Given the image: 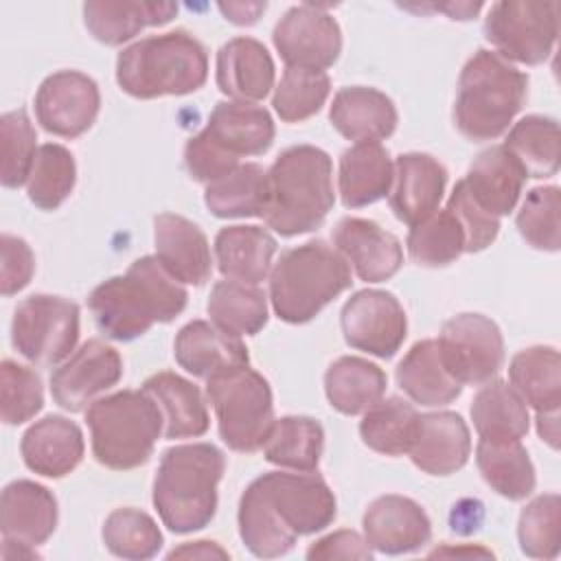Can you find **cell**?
Returning a JSON list of instances; mask_svg holds the SVG:
<instances>
[{
	"mask_svg": "<svg viewBox=\"0 0 561 561\" xmlns=\"http://www.w3.org/2000/svg\"><path fill=\"white\" fill-rule=\"evenodd\" d=\"M186 298L182 283L156 256H140L123 276L99 283L88 298V307L101 333L116 342H131L156 322L178 318Z\"/></svg>",
	"mask_w": 561,
	"mask_h": 561,
	"instance_id": "6da1fadb",
	"label": "cell"
},
{
	"mask_svg": "<svg viewBox=\"0 0 561 561\" xmlns=\"http://www.w3.org/2000/svg\"><path fill=\"white\" fill-rule=\"evenodd\" d=\"M333 164L313 145H294L267 169L265 224L280 237L316 230L333 208Z\"/></svg>",
	"mask_w": 561,
	"mask_h": 561,
	"instance_id": "7a4b0ae2",
	"label": "cell"
},
{
	"mask_svg": "<svg viewBox=\"0 0 561 561\" xmlns=\"http://www.w3.org/2000/svg\"><path fill=\"white\" fill-rule=\"evenodd\" d=\"M226 456L213 443L169 447L153 480V506L162 524L178 535L202 530L217 511V484Z\"/></svg>",
	"mask_w": 561,
	"mask_h": 561,
	"instance_id": "3957f363",
	"label": "cell"
},
{
	"mask_svg": "<svg viewBox=\"0 0 561 561\" xmlns=\"http://www.w3.org/2000/svg\"><path fill=\"white\" fill-rule=\"evenodd\" d=\"M206 77L208 53L182 28L142 37L116 59V83L134 99L191 94L206 83Z\"/></svg>",
	"mask_w": 561,
	"mask_h": 561,
	"instance_id": "277c9868",
	"label": "cell"
},
{
	"mask_svg": "<svg viewBox=\"0 0 561 561\" xmlns=\"http://www.w3.org/2000/svg\"><path fill=\"white\" fill-rule=\"evenodd\" d=\"M528 94V77L495 50L480 48L458 79L454 121L458 131L476 142L502 136Z\"/></svg>",
	"mask_w": 561,
	"mask_h": 561,
	"instance_id": "5b68a950",
	"label": "cell"
},
{
	"mask_svg": "<svg viewBox=\"0 0 561 561\" xmlns=\"http://www.w3.org/2000/svg\"><path fill=\"white\" fill-rule=\"evenodd\" d=\"M348 261L327 241L313 239L285 250L270 272L274 313L289 324L313 320L351 287Z\"/></svg>",
	"mask_w": 561,
	"mask_h": 561,
	"instance_id": "8992f818",
	"label": "cell"
},
{
	"mask_svg": "<svg viewBox=\"0 0 561 561\" xmlns=\"http://www.w3.org/2000/svg\"><path fill=\"white\" fill-rule=\"evenodd\" d=\"M274 121L263 105L219 101L206 127L184 147V167L197 182L210 184L241 162V156H261L274 142Z\"/></svg>",
	"mask_w": 561,
	"mask_h": 561,
	"instance_id": "52a82bcc",
	"label": "cell"
},
{
	"mask_svg": "<svg viewBox=\"0 0 561 561\" xmlns=\"http://www.w3.org/2000/svg\"><path fill=\"white\" fill-rule=\"evenodd\" d=\"M85 423L96 462L114 471L145 465L164 430L158 403L142 388L94 399L85 410Z\"/></svg>",
	"mask_w": 561,
	"mask_h": 561,
	"instance_id": "ba28073f",
	"label": "cell"
},
{
	"mask_svg": "<svg viewBox=\"0 0 561 561\" xmlns=\"http://www.w3.org/2000/svg\"><path fill=\"white\" fill-rule=\"evenodd\" d=\"M206 397L215 410L221 440L243 454L263 447L274 425L272 388L250 366L206 381Z\"/></svg>",
	"mask_w": 561,
	"mask_h": 561,
	"instance_id": "9c48e42d",
	"label": "cell"
},
{
	"mask_svg": "<svg viewBox=\"0 0 561 561\" xmlns=\"http://www.w3.org/2000/svg\"><path fill=\"white\" fill-rule=\"evenodd\" d=\"M79 340V305L50 294L24 298L11 320L15 351L37 366L61 364Z\"/></svg>",
	"mask_w": 561,
	"mask_h": 561,
	"instance_id": "30bf717a",
	"label": "cell"
},
{
	"mask_svg": "<svg viewBox=\"0 0 561 561\" xmlns=\"http://www.w3.org/2000/svg\"><path fill=\"white\" fill-rule=\"evenodd\" d=\"M484 35L506 61L543 64L557 44L559 4L528 0L495 2L484 18Z\"/></svg>",
	"mask_w": 561,
	"mask_h": 561,
	"instance_id": "8fae6325",
	"label": "cell"
},
{
	"mask_svg": "<svg viewBox=\"0 0 561 561\" xmlns=\"http://www.w3.org/2000/svg\"><path fill=\"white\" fill-rule=\"evenodd\" d=\"M274 517L296 537L324 530L337 513L335 495L313 471H270L250 482Z\"/></svg>",
	"mask_w": 561,
	"mask_h": 561,
	"instance_id": "7c38bea8",
	"label": "cell"
},
{
	"mask_svg": "<svg viewBox=\"0 0 561 561\" xmlns=\"http://www.w3.org/2000/svg\"><path fill=\"white\" fill-rule=\"evenodd\" d=\"M436 342L445 368L460 383H486L504 364L502 331L482 313H458L449 318Z\"/></svg>",
	"mask_w": 561,
	"mask_h": 561,
	"instance_id": "4fadbf2b",
	"label": "cell"
},
{
	"mask_svg": "<svg viewBox=\"0 0 561 561\" xmlns=\"http://www.w3.org/2000/svg\"><path fill=\"white\" fill-rule=\"evenodd\" d=\"M274 48L287 68L324 70L342 50V31L320 4H298L285 11L272 33Z\"/></svg>",
	"mask_w": 561,
	"mask_h": 561,
	"instance_id": "5bb4252c",
	"label": "cell"
},
{
	"mask_svg": "<svg viewBox=\"0 0 561 561\" xmlns=\"http://www.w3.org/2000/svg\"><path fill=\"white\" fill-rule=\"evenodd\" d=\"M340 324L348 346L383 359L392 357L408 335V318L401 302L381 289L353 294L342 307Z\"/></svg>",
	"mask_w": 561,
	"mask_h": 561,
	"instance_id": "9a60e30c",
	"label": "cell"
},
{
	"mask_svg": "<svg viewBox=\"0 0 561 561\" xmlns=\"http://www.w3.org/2000/svg\"><path fill=\"white\" fill-rule=\"evenodd\" d=\"M101 107L99 85L79 70L48 75L35 94L37 123L55 136L77 138L92 127Z\"/></svg>",
	"mask_w": 561,
	"mask_h": 561,
	"instance_id": "2e32d148",
	"label": "cell"
},
{
	"mask_svg": "<svg viewBox=\"0 0 561 561\" xmlns=\"http://www.w3.org/2000/svg\"><path fill=\"white\" fill-rule=\"evenodd\" d=\"M123 377V359L101 340L83 342L50 375V394L68 412H81Z\"/></svg>",
	"mask_w": 561,
	"mask_h": 561,
	"instance_id": "e0dca14e",
	"label": "cell"
},
{
	"mask_svg": "<svg viewBox=\"0 0 561 561\" xmlns=\"http://www.w3.org/2000/svg\"><path fill=\"white\" fill-rule=\"evenodd\" d=\"M366 543L383 554H405L423 548L432 537V522L423 506L405 495L373 500L362 519Z\"/></svg>",
	"mask_w": 561,
	"mask_h": 561,
	"instance_id": "ac0fdd59",
	"label": "cell"
},
{
	"mask_svg": "<svg viewBox=\"0 0 561 561\" xmlns=\"http://www.w3.org/2000/svg\"><path fill=\"white\" fill-rule=\"evenodd\" d=\"M333 248L366 283L392 278L403 263L401 241L373 219H340L333 228Z\"/></svg>",
	"mask_w": 561,
	"mask_h": 561,
	"instance_id": "d6986e66",
	"label": "cell"
},
{
	"mask_svg": "<svg viewBox=\"0 0 561 561\" xmlns=\"http://www.w3.org/2000/svg\"><path fill=\"white\" fill-rule=\"evenodd\" d=\"M173 355L188 375L206 381L241 370L250 364L248 346L241 337L224 333L206 320H193L178 331Z\"/></svg>",
	"mask_w": 561,
	"mask_h": 561,
	"instance_id": "ffe728a7",
	"label": "cell"
},
{
	"mask_svg": "<svg viewBox=\"0 0 561 561\" xmlns=\"http://www.w3.org/2000/svg\"><path fill=\"white\" fill-rule=\"evenodd\" d=\"M447 186V169L430 153H401L394 160L390 208L410 228L438 210Z\"/></svg>",
	"mask_w": 561,
	"mask_h": 561,
	"instance_id": "44dd1931",
	"label": "cell"
},
{
	"mask_svg": "<svg viewBox=\"0 0 561 561\" xmlns=\"http://www.w3.org/2000/svg\"><path fill=\"white\" fill-rule=\"evenodd\" d=\"M471 454V434L456 412L419 414L408 449L414 467L430 476H449L462 469Z\"/></svg>",
	"mask_w": 561,
	"mask_h": 561,
	"instance_id": "7402d4cb",
	"label": "cell"
},
{
	"mask_svg": "<svg viewBox=\"0 0 561 561\" xmlns=\"http://www.w3.org/2000/svg\"><path fill=\"white\" fill-rule=\"evenodd\" d=\"M156 259L186 285H204L213 272V254L206 234L182 215L160 213L153 219Z\"/></svg>",
	"mask_w": 561,
	"mask_h": 561,
	"instance_id": "603a6c76",
	"label": "cell"
},
{
	"mask_svg": "<svg viewBox=\"0 0 561 561\" xmlns=\"http://www.w3.org/2000/svg\"><path fill=\"white\" fill-rule=\"evenodd\" d=\"M57 513V500L44 484L13 480L0 497L2 539L39 546L55 533Z\"/></svg>",
	"mask_w": 561,
	"mask_h": 561,
	"instance_id": "cb8c5ba5",
	"label": "cell"
},
{
	"mask_svg": "<svg viewBox=\"0 0 561 561\" xmlns=\"http://www.w3.org/2000/svg\"><path fill=\"white\" fill-rule=\"evenodd\" d=\"M20 454L31 471L44 478H64L83 458V434L75 421L48 414L24 432Z\"/></svg>",
	"mask_w": 561,
	"mask_h": 561,
	"instance_id": "d4e9b609",
	"label": "cell"
},
{
	"mask_svg": "<svg viewBox=\"0 0 561 561\" xmlns=\"http://www.w3.org/2000/svg\"><path fill=\"white\" fill-rule=\"evenodd\" d=\"M217 88L232 101L254 103L274 88V61L254 37H234L217 53Z\"/></svg>",
	"mask_w": 561,
	"mask_h": 561,
	"instance_id": "484cf974",
	"label": "cell"
},
{
	"mask_svg": "<svg viewBox=\"0 0 561 561\" xmlns=\"http://www.w3.org/2000/svg\"><path fill=\"white\" fill-rule=\"evenodd\" d=\"M331 125L348 140L379 142L397 129V107L375 88L348 85L337 90L329 110Z\"/></svg>",
	"mask_w": 561,
	"mask_h": 561,
	"instance_id": "4316f807",
	"label": "cell"
},
{
	"mask_svg": "<svg viewBox=\"0 0 561 561\" xmlns=\"http://www.w3.org/2000/svg\"><path fill=\"white\" fill-rule=\"evenodd\" d=\"M178 13L175 2L147 0H90L83 4V20L92 37L107 46H121L147 26H160Z\"/></svg>",
	"mask_w": 561,
	"mask_h": 561,
	"instance_id": "83f0119b",
	"label": "cell"
},
{
	"mask_svg": "<svg viewBox=\"0 0 561 561\" xmlns=\"http://www.w3.org/2000/svg\"><path fill=\"white\" fill-rule=\"evenodd\" d=\"M473 202L493 217L508 215L524 188L526 175L517 160L502 147L484 149L462 178Z\"/></svg>",
	"mask_w": 561,
	"mask_h": 561,
	"instance_id": "f1b7e54d",
	"label": "cell"
},
{
	"mask_svg": "<svg viewBox=\"0 0 561 561\" xmlns=\"http://www.w3.org/2000/svg\"><path fill=\"white\" fill-rule=\"evenodd\" d=\"M394 162L381 142H355L340 156L337 188L346 208L379 202L392 188Z\"/></svg>",
	"mask_w": 561,
	"mask_h": 561,
	"instance_id": "f546056e",
	"label": "cell"
},
{
	"mask_svg": "<svg viewBox=\"0 0 561 561\" xmlns=\"http://www.w3.org/2000/svg\"><path fill=\"white\" fill-rule=\"evenodd\" d=\"M142 390L158 403L167 438H197L206 434L210 425L208 408L193 381L162 370L145 379Z\"/></svg>",
	"mask_w": 561,
	"mask_h": 561,
	"instance_id": "4dcf8cb0",
	"label": "cell"
},
{
	"mask_svg": "<svg viewBox=\"0 0 561 561\" xmlns=\"http://www.w3.org/2000/svg\"><path fill=\"white\" fill-rule=\"evenodd\" d=\"M276 239L261 226H226L215 237L219 272L239 283L259 285L267 278Z\"/></svg>",
	"mask_w": 561,
	"mask_h": 561,
	"instance_id": "1f68e13d",
	"label": "cell"
},
{
	"mask_svg": "<svg viewBox=\"0 0 561 561\" xmlns=\"http://www.w3.org/2000/svg\"><path fill=\"white\" fill-rule=\"evenodd\" d=\"M397 383L425 408L447 405L462 392V383L445 368L436 340H421L403 355L397 366Z\"/></svg>",
	"mask_w": 561,
	"mask_h": 561,
	"instance_id": "d6a6232c",
	"label": "cell"
},
{
	"mask_svg": "<svg viewBox=\"0 0 561 561\" xmlns=\"http://www.w3.org/2000/svg\"><path fill=\"white\" fill-rule=\"evenodd\" d=\"M476 465L484 482L506 500H524L535 491V467L522 438L480 436Z\"/></svg>",
	"mask_w": 561,
	"mask_h": 561,
	"instance_id": "836d02e7",
	"label": "cell"
},
{
	"mask_svg": "<svg viewBox=\"0 0 561 561\" xmlns=\"http://www.w3.org/2000/svg\"><path fill=\"white\" fill-rule=\"evenodd\" d=\"M386 373L355 355L337 357L324 373V392L329 403L342 414H362L386 392Z\"/></svg>",
	"mask_w": 561,
	"mask_h": 561,
	"instance_id": "e575fe53",
	"label": "cell"
},
{
	"mask_svg": "<svg viewBox=\"0 0 561 561\" xmlns=\"http://www.w3.org/2000/svg\"><path fill=\"white\" fill-rule=\"evenodd\" d=\"M206 208L221 219L263 217L267 206V171L256 162H245L224 178L206 184Z\"/></svg>",
	"mask_w": 561,
	"mask_h": 561,
	"instance_id": "d590c367",
	"label": "cell"
},
{
	"mask_svg": "<svg viewBox=\"0 0 561 561\" xmlns=\"http://www.w3.org/2000/svg\"><path fill=\"white\" fill-rule=\"evenodd\" d=\"M511 386L535 412L561 405V357L554 346H528L508 366Z\"/></svg>",
	"mask_w": 561,
	"mask_h": 561,
	"instance_id": "8d00e7d4",
	"label": "cell"
},
{
	"mask_svg": "<svg viewBox=\"0 0 561 561\" xmlns=\"http://www.w3.org/2000/svg\"><path fill=\"white\" fill-rule=\"evenodd\" d=\"M210 322L234 337L256 335L267 324V296L256 285L239 280H219L208 298Z\"/></svg>",
	"mask_w": 561,
	"mask_h": 561,
	"instance_id": "74e56055",
	"label": "cell"
},
{
	"mask_svg": "<svg viewBox=\"0 0 561 561\" xmlns=\"http://www.w3.org/2000/svg\"><path fill=\"white\" fill-rule=\"evenodd\" d=\"M324 447V430L311 416H283L276 419L265 443L263 456L267 462L294 469L316 471Z\"/></svg>",
	"mask_w": 561,
	"mask_h": 561,
	"instance_id": "f35d334b",
	"label": "cell"
},
{
	"mask_svg": "<svg viewBox=\"0 0 561 561\" xmlns=\"http://www.w3.org/2000/svg\"><path fill=\"white\" fill-rule=\"evenodd\" d=\"M502 147L517 160L526 178H550L559 171V123L550 116L519 118Z\"/></svg>",
	"mask_w": 561,
	"mask_h": 561,
	"instance_id": "ab89813d",
	"label": "cell"
},
{
	"mask_svg": "<svg viewBox=\"0 0 561 561\" xmlns=\"http://www.w3.org/2000/svg\"><path fill=\"white\" fill-rule=\"evenodd\" d=\"M471 421L478 436L524 438L530 425L528 405L519 392L502 381H486L471 401Z\"/></svg>",
	"mask_w": 561,
	"mask_h": 561,
	"instance_id": "60d3db41",
	"label": "cell"
},
{
	"mask_svg": "<svg viewBox=\"0 0 561 561\" xmlns=\"http://www.w3.org/2000/svg\"><path fill=\"white\" fill-rule=\"evenodd\" d=\"M419 412L401 397H388L373 403L359 423V436L366 447L383 456L408 454Z\"/></svg>",
	"mask_w": 561,
	"mask_h": 561,
	"instance_id": "b9f144b4",
	"label": "cell"
},
{
	"mask_svg": "<svg viewBox=\"0 0 561 561\" xmlns=\"http://www.w3.org/2000/svg\"><path fill=\"white\" fill-rule=\"evenodd\" d=\"M237 522L241 541L254 557L261 559L287 554L298 539L274 517V513L267 508V504L252 484H248L239 500Z\"/></svg>",
	"mask_w": 561,
	"mask_h": 561,
	"instance_id": "7bdbcfd3",
	"label": "cell"
},
{
	"mask_svg": "<svg viewBox=\"0 0 561 561\" xmlns=\"http://www.w3.org/2000/svg\"><path fill=\"white\" fill-rule=\"evenodd\" d=\"M77 182L75 156L57 142L39 145L26 182L28 199L42 210L59 208Z\"/></svg>",
	"mask_w": 561,
	"mask_h": 561,
	"instance_id": "ee69618b",
	"label": "cell"
},
{
	"mask_svg": "<svg viewBox=\"0 0 561 561\" xmlns=\"http://www.w3.org/2000/svg\"><path fill=\"white\" fill-rule=\"evenodd\" d=\"M465 252V232L454 213L445 206L410 228L408 254L423 267H443Z\"/></svg>",
	"mask_w": 561,
	"mask_h": 561,
	"instance_id": "f6af8a7d",
	"label": "cell"
},
{
	"mask_svg": "<svg viewBox=\"0 0 561 561\" xmlns=\"http://www.w3.org/2000/svg\"><path fill=\"white\" fill-rule=\"evenodd\" d=\"M103 543L121 559H151L162 548V533L151 515L140 508H116L103 522Z\"/></svg>",
	"mask_w": 561,
	"mask_h": 561,
	"instance_id": "bcb514c9",
	"label": "cell"
},
{
	"mask_svg": "<svg viewBox=\"0 0 561 561\" xmlns=\"http://www.w3.org/2000/svg\"><path fill=\"white\" fill-rule=\"evenodd\" d=\"M329 92L331 81L324 70L285 68L278 85L274 88L272 105L280 121L300 123L320 112Z\"/></svg>",
	"mask_w": 561,
	"mask_h": 561,
	"instance_id": "7dc6e473",
	"label": "cell"
},
{
	"mask_svg": "<svg viewBox=\"0 0 561 561\" xmlns=\"http://www.w3.org/2000/svg\"><path fill=\"white\" fill-rule=\"evenodd\" d=\"M37 134L28 121L26 110H13L0 118V180L7 188H18L28 182L35 153Z\"/></svg>",
	"mask_w": 561,
	"mask_h": 561,
	"instance_id": "c3c4849f",
	"label": "cell"
},
{
	"mask_svg": "<svg viewBox=\"0 0 561 561\" xmlns=\"http://www.w3.org/2000/svg\"><path fill=\"white\" fill-rule=\"evenodd\" d=\"M519 548L533 559H554L561 541V500L557 493L537 495L528 502L517 522Z\"/></svg>",
	"mask_w": 561,
	"mask_h": 561,
	"instance_id": "681fc988",
	"label": "cell"
},
{
	"mask_svg": "<svg viewBox=\"0 0 561 561\" xmlns=\"http://www.w3.org/2000/svg\"><path fill=\"white\" fill-rule=\"evenodd\" d=\"M519 234L537 250L561 248V193L559 186H535L526 193L515 217Z\"/></svg>",
	"mask_w": 561,
	"mask_h": 561,
	"instance_id": "f907efd6",
	"label": "cell"
},
{
	"mask_svg": "<svg viewBox=\"0 0 561 561\" xmlns=\"http://www.w3.org/2000/svg\"><path fill=\"white\" fill-rule=\"evenodd\" d=\"M44 405L42 377L13 359L0 364V416L7 425L31 421Z\"/></svg>",
	"mask_w": 561,
	"mask_h": 561,
	"instance_id": "816d5d0a",
	"label": "cell"
},
{
	"mask_svg": "<svg viewBox=\"0 0 561 561\" xmlns=\"http://www.w3.org/2000/svg\"><path fill=\"white\" fill-rule=\"evenodd\" d=\"M447 208L454 213V217L462 226L465 252H482L495 241L500 232V219L489 215L473 202L462 180L454 186L447 199Z\"/></svg>",
	"mask_w": 561,
	"mask_h": 561,
	"instance_id": "f5cc1de1",
	"label": "cell"
},
{
	"mask_svg": "<svg viewBox=\"0 0 561 561\" xmlns=\"http://www.w3.org/2000/svg\"><path fill=\"white\" fill-rule=\"evenodd\" d=\"M0 291L2 296H13L28 285L35 272V256L31 245L13 234L0 237Z\"/></svg>",
	"mask_w": 561,
	"mask_h": 561,
	"instance_id": "db71d44e",
	"label": "cell"
},
{
	"mask_svg": "<svg viewBox=\"0 0 561 561\" xmlns=\"http://www.w3.org/2000/svg\"><path fill=\"white\" fill-rule=\"evenodd\" d=\"M307 559H373V548L355 530H335L307 548Z\"/></svg>",
	"mask_w": 561,
	"mask_h": 561,
	"instance_id": "11a10c76",
	"label": "cell"
},
{
	"mask_svg": "<svg viewBox=\"0 0 561 561\" xmlns=\"http://www.w3.org/2000/svg\"><path fill=\"white\" fill-rule=\"evenodd\" d=\"M480 522H482V504L480 502L465 500V502L454 504V511H451V530L454 533H460V535L473 533L480 528Z\"/></svg>",
	"mask_w": 561,
	"mask_h": 561,
	"instance_id": "9f6ffc18",
	"label": "cell"
},
{
	"mask_svg": "<svg viewBox=\"0 0 561 561\" xmlns=\"http://www.w3.org/2000/svg\"><path fill=\"white\" fill-rule=\"evenodd\" d=\"M169 559H228L230 554L215 541H186L178 548H173L169 554Z\"/></svg>",
	"mask_w": 561,
	"mask_h": 561,
	"instance_id": "6f0895ef",
	"label": "cell"
},
{
	"mask_svg": "<svg viewBox=\"0 0 561 561\" xmlns=\"http://www.w3.org/2000/svg\"><path fill=\"white\" fill-rule=\"evenodd\" d=\"M217 7L226 15V20H230L232 24L250 26L261 18L267 4L265 2H219Z\"/></svg>",
	"mask_w": 561,
	"mask_h": 561,
	"instance_id": "680465c9",
	"label": "cell"
},
{
	"mask_svg": "<svg viewBox=\"0 0 561 561\" xmlns=\"http://www.w3.org/2000/svg\"><path fill=\"white\" fill-rule=\"evenodd\" d=\"M537 434L552 449H559V410L537 412Z\"/></svg>",
	"mask_w": 561,
	"mask_h": 561,
	"instance_id": "91938a15",
	"label": "cell"
},
{
	"mask_svg": "<svg viewBox=\"0 0 561 561\" xmlns=\"http://www.w3.org/2000/svg\"><path fill=\"white\" fill-rule=\"evenodd\" d=\"M2 557L4 559H35L37 552H35V546L2 539Z\"/></svg>",
	"mask_w": 561,
	"mask_h": 561,
	"instance_id": "94428289",
	"label": "cell"
},
{
	"mask_svg": "<svg viewBox=\"0 0 561 561\" xmlns=\"http://www.w3.org/2000/svg\"><path fill=\"white\" fill-rule=\"evenodd\" d=\"M443 554H480V557H491V552L489 550H484V548H469V550H465V548H436L434 552H430V557H443Z\"/></svg>",
	"mask_w": 561,
	"mask_h": 561,
	"instance_id": "6125c7cd",
	"label": "cell"
}]
</instances>
